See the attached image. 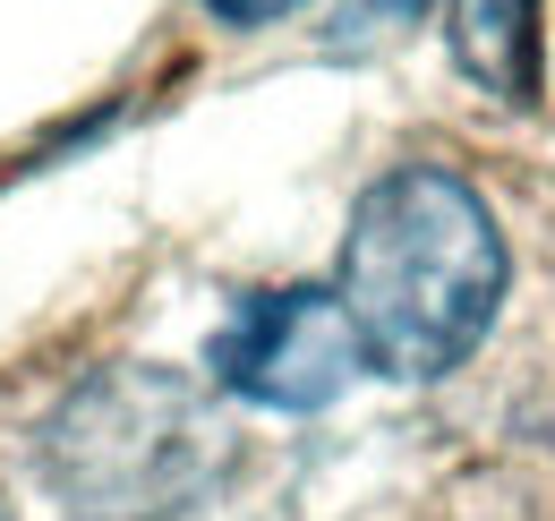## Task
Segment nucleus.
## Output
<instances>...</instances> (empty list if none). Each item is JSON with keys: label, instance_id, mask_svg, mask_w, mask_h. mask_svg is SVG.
<instances>
[{"label": "nucleus", "instance_id": "2", "mask_svg": "<svg viewBox=\"0 0 555 521\" xmlns=\"http://www.w3.org/2000/svg\"><path fill=\"white\" fill-rule=\"evenodd\" d=\"M231 461V428L180 368L120 359L43 419V487L77 521H171Z\"/></svg>", "mask_w": 555, "mask_h": 521}, {"label": "nucleus", "instance_id": "3", "mask_svg": "<svg viewBox=\"0 0 555 521\" xmlns=\"http://www.w3.org/2000/svg\"><path fill=\"white\" fill-rule=\"evenodd\" d=\"M206 368L222 393L257 402V410H325L343 402L350 377L367 368L359 326H350L343 291H248L231 300V317L214 326Z\"/></svg>", "mask_w": 555, "mask_h": 521}, {"label": "nucleus", "instance_id": "4", "mask_svg": "<svg viewBox=\"0 0 555 521\" xmlns=\"http://www.w3.org/2000/svg\"><path fill=\"white\" fill-rule=\"evenodd\" d=\"M453 61L495 103L539 94V0H453Z\"/></svg>", "mask_w": 555, "mask_h": 521}, {"label": "nucleus", "instance_id": "5", "mask_svg": "<svg viewBox=\"0 0 555 521\" xmlns=\"http://www.w3.org/2000/svg\"><path fill=\"white\" fill-rule=\"evenodd\" d=\"M222 26H274V17H291L299 0H206Z\"/></svg>", "mask_w": 555, "mask_h": 521}, {"label": "nucleus", "instance_id": "1", "mask_svg": "<svg viewBox=\"0 0 555 521\" xmlns=\"http://www.w3.org/2000/svg\"><path fill=\"white\" fill-rule=\"evenodd\" d=\"M343 308L367 368L427 385L453 377L504 308V240L462 171L402 163L359 196L343 240Z\"/></svg>", "mask_w": 555, "mask_h": 521}, {"label": "nucleus", "instance_id": "6", "mask_svg": "<svg viewBox=\"0 0 555 521\" xmlns=\"http://www.w3.org/2000/svg\"><path fill=\"white\" fill-rule=\"evenodd\" d=\"M385 9H393V17H418V9H427V0H385Z\"/></svg>", "mask_w": 555, "mask_h": 521}]
</instances>
